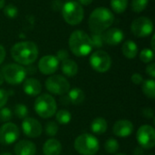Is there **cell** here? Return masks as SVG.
<instances>
[{
	"label": "cell",
	"instance_id": "obj_49",
	"mask_svg": "<svg viewBox=\"0 0 155 155\" xmlns=\"http://www.w3.org/2000/svg\"><path fill=\"white\" fill-rule=\"evenodd\" d=\"M150 155H153V154H150Z\"/></svg>",
	"mask_w": 155,
	"mask_h": 155
},
{
	"label": "cell",
	"instance_id": "obj_4",
	"mask_svg": "<svg viewBox=\"0 0 155 155\" xmlns=\"http://www.w3.org/2000/svg\"><path fill=\"white\" fill-rule=\"evenodd\" d=\"M74 147L80 154L94 155L99 151V141L95 136L89 134H84L75 139Z\"/></svg>",
	"mask_w": 155,
	"mask_h": 155
},
{
	"label": "cell",
	"instance_id": "obj_23",
	"mask_svg": "<svg viewBox=\"0 0 155 155\" xmlns=\"http://www.w3.org/2000/svg\"><path fill=\"white\" fill-rule=\"evenodd\" d=\"M68 99L71 104L78 105L82 104L84 100L85 94L84 91L80 88H73L68 91Z\"/></svg>",
	"mask_w": 155,
	"mask_h": 155
},
{
	"label": "cell",
	"instance_id": "obj_37",
	"mask_svg": "<svg viewBox=\"0 0 155 155\" xmlns=\"http://www.w3.org/2000/svg\"><path fill=\"white\" fill-rule=\"evenodd\" d=\"M131 79H132V82L134 84H141L143 82V76L140 74H134L132 75Z\"/></svg>",
	"mask_w": 155,
	"mask_h": 155
},
{
	"label": "cell",
	"instance_id": "obj_38",
	"mask_svg": "<svg viewBox=\"0 0 155 155\" xmlns=\"http://www.w3.org/2000/svg\"><path fill=\"white\" fill-rule=\"evenodd\" d=\"M146 74H149L152 78H154L155 77V64L154 63H152L150 64L147 65L146 67Z\"/></svg>",
	"mask_w": 155,
	"mask_h": 155
},
{
	"label": "cell",
	"instance_id": "obj_42",
	"mask_svg": "<svg viewBox=\"0 0 155 155\" xmlns=\"http://www.w3.org/2000/svg\"><path fill=\"white\" fill-rule=\"evenodd\" d=\"M134 155H143V150L142 147H136L135 150L134 151Z\"/></svg>",
	"mask_w": 155,
	"mask_h": 155
},
{
	"label": "cell",
	"instance_id": "obj_5",
	"mask_svg": "<svg viewBox=\"0 0 155 155\" xmlns=\"http://www.w3.org/2000/svg\"><path fill=\"white\" fill-rule=\"evenodd\" d=\"M56 102L50 94H44L38 96L35 101V111L42 118L52 117L56 113Z\"/></svg>",
	"mask_w": 155,
	"mask_h": 155
},
{
	"label": "cell",
	"instance_id": "obj_33",
	"mask_svg": "<svg viewBox=\"0 0 155 155\" xmlns=\"http://www.w3.org/2000/svg\"><path fill=\"white\" fill-rule=\"evenodd\" d=\"M13 117V112L8 108H1L0 109V121L8 123Z\"/></svg>",
	"mask_w": 155,
	"mask_h": 155
},
{
	"label": "cell",
	"instance_id": "obj_35",
	"mask_svg": "<svg viewBox=\"0 0 155 155\" xmlns=\"http://www.w3.org/2000/svg\"><path fill=\"white\" fill-rule=\"evenodd\" d=\"M8 95V93L5 89H0V109L7 103Z\"/></svg>",
	"mask_w": 155,
	"mask_h": 155
},
{
	"label": "cell",
	"instance_id": "obj_41",
	"mask_svg": "<svg viewBox=\"0 0 155 155\" xmlns=\"http://www.w3.org/2000/svg\"><path fill=\"white\" fill-rule=\"evenodd\" d=\"M60 102L64 104V105H68V104H70V101L68 99L67 95H64L60 98Z\"/></svg>",
	"mask_w": 155,
	"mask_h": 155
},
{
	"label": "cell",
	"instance_id": "obj_17",
	"mask_svg": "<svg viewBox=\"0 0 155 155\" xmlns=\"http://www.w3.org/2000/svg\"><path fill=\"white\" fill-rule=\"evenodd\" d=\"M15 155H35L36 147L34 143L30 141H20L15 146Z\"/></svg>",
	"mask_w": 155,
	"mask_h": 155
},
{
	"label": "cell",
	"instance_id": "obj_22",
	"mask_svg": "<svg viewBox=\"0 0 155 155\" xmlns=\"http://www.w3.org/2000/svg\"><path fill=\"white\" fill-rule=\"evenodd\" d=\"M91 129H92V132L95 134L101 135V134H104L107 130L106 120L103 117L95 118L91 124Z\"/></svg>",
	"mask_w": 155,
	"mask_h": 155
},
{
	"label": "cell",
	"instance_id": "obj_28",
	"mask_svg": "<svg viewBox=\"0 0 155 155\" xmlns=\"http://www.w3.org/2000/svg\"><path fill=\"white\" fill-rule=\"evenodd\" d=\"M104 149L108 153H115L119 149V143L115 139H108L104 143Z\"/></svg>",
	"mask_w": 155,
	"mask_h": 155
},
{
	"label": "cell",
	"instance_id": "obj_27",
	"mask_svg": "<svg viewBox=\"0 0 155 155\" xmlns=\"http://www.w3.org/2000/svg\"><path fill=\"white\" fill-rule=\"evenodd\" d=\"M148 3H149V0H133L132 10L135 13H141L146 8Z\"/></svg>",
	"mask_w": 155,
	"mask_h": 155
},
{
	"label": "cell",
	"instance_id": "obj_26",
	"mask_svg": "<svg viewBox=\"0 0 155 155\" xmlns=\"http://www.w3.org/2000/svg\"><path fill=\"white\" fill-rule=\"evenodd\" d=\"M56 121L61 124H67L71 122L72 115L67 110H60L56 113Z\"/></svg>",
	"mask_w": 155,
	"mask_h": 155
},
{
	"label": "cell",
	"instance_id": "obj_6",
	"mask_svg": "<svg viewBox=\"0 0 155 155\" xmlns=\"http://www.w3.org/2000/svg\"><path fill=\"white\" fill-rule=\"evenodd\" d=\"M61 10L64 21L71 25H79L84 19V8L78 2L68 1L63 5Z\"/></svg>",
	"mask_w": 155,
	"mask_h": 155
},
{
	"label": "cell",
	"instance_id": "obj_3",
	"mask_svg": "<svg viewBox=\"0 0 155 155\" xmlns=\"http://www.w3.org/2000/svg\"><path fill=\"white\" fill-rule=\"evenodd\" d=\"M69 47L71 52L78 56H86L88 55L92 49L93 45L90 36L82 30L74 31L69 37Z\"/></svg>",
	"mask_w": 155,
	"mask_h": 155
},
{
	"label": "cell",
	"instance_id": "obj_12",
	"mask_svg": "<svg viewBox=\"0 0 155 155\" xmlns=\"http://www.w3.org/2000/svg\"><path fill=\"white\" fill-rule=\"evenodd\" d=\"M19 137V129L13 123H5L0 128V143L9 145L14 143Z\"/></svg>",
	"mask_w": 155,
	"mask_h": 155
},
{
	"label": "cell",
	"instance_id": "obj_8",
	"mask_svg": "<svg viewBox=\"0 0 155 155\" xmlns=\"http://www.w3.org/2000/svg\"><path fill=\"white\" fill-rule=\"evenodd\" d=\"M46 89L56 95H64L70 90L68 81L62 75H51L45 81Z\"/></svg>",
	"mask_w": 155,
	"mask_h": 155
},
{
	"label": "cell",
	"instance_id": "obj_10",
	"mask_svg": "<svg viewBox=\"0 0 155 155\" xmlns=\"http://www.w3.org/2000/svg\"><path fill=\"white\" fill-rule=\"evenodd\" d=\"M131 31L137 37L149 36L153 32V23L146 16L138 17L133 21L131 25Z\"/></svg>",
	"mask_w": 155,
	"mask_h": 155
},
{
	"label": "cell",
	"instance_id": "obj_18",
	"mask_svg": "<svg viewBox=\"0 0 155 155\" xmlns=\"http://www.w3.org/2000/svg\"><path fill=\"white\" fill-rule=\"evenodd\" d=\"M24 92L30 96H36L40 94L42 86L40 82L35 78H28L24 82L23 84Z\"/></svg>",
	"mask_w": 155,
	"mask_h": 155
},
{
	"label": "cell",
	"instance_id": "obj_46",
	"mask_svg": "<svg viewBox=\"0 0 155 155\" xmlns=\"http://www.w3.org/2000/svg\"><path fill=\"white\" fill-rule=\"evenodd\" d=\"M3 82H4V78H3V75H2V74L0 73V85L3 84Z\"/></svg>",
	"mask_w": 155,
	"mask_h": 155
},
{
	"label": "cell",
	"instance_id": "obj_45",
	"mask_svg": "<svg viewBox=\"0 0 155 155\" xmlns=\"http://www.w3.org/2000/svg\"><path fill=\"white\" fill-rule=\"evenodd\" d=\"M5 0H0V9H2L5 6Z\"/></svg>",
	"mask_w": 155,
	"mask_h": 155
},
{
	"label": "cell",
	"instance_id": "obj_7",
	"mask_svg": "<svg viewBox=\"0 0 155 155\" xmlns=\"http://www.w3.org/2000/svg\"><path fill=\"white\" fill-rule=\"evenodd\" d=\"M1 74L4 80H5L10 84H19L24 82L26 76L25 69L17 64H5L2 68Z\"/></svg>",
	"mask_w": 155,
	"mask_h": 155
},
{
	"label": "cell",
	"instance_id": "obj_24",
	"mask_svg": "<svg viewBox=\"0 0 155 155\" xmlns=\"http://www.w3.org/2000/svg\"><path fill=\"white\" fill-rule=\"evenodd\" d=\"M142 89L143 94L153 99L155 97V82L153 79H148L142 83Z\"/></svg>",
	"mask_w": 155,
	"mask_h": 155
},
{
	"label": "cell",
	"instance_id": "obj_25",
	"mask_svg": "<svg viewBox=\"0 0 155 155\" xmlns=\"http://www.w3.org/2000/svg\"><path fill=\"white\" fill-rule=\"evenodd\" d=\"M110 5L112 9L117 13V14H122L124 13L128 5V0H111Z\"/></svg>",
	"mask_w": 155,
	"mask_h": 155
},
{
	"label": "cell",
	"instance_id": "obj_48",
	"mask_svg": "<svg viewBox=\"0 0 155 155\" xmlns=\"http://www.w3.org/2000/svg\"><path fill=\"white\" fill-rule=\"evenodd\" d=\"M115 155H126V154H124V153H118V154H115Z\"/></svg>",
	"mask_w": 155,
	"mask_h": 155
},
{
	"label": "cell",
	"instance_id": "obj_16",
	"mask_svg": "<svg viewBox=\"0 0 155 155\" xmlns=\"http://www.w3.org/2000/svg\"><path fill=\"white\" fill-rule=\"evenodd\" d=\"M134 124L128 120L117 121L114 125V134L118 137H128L133 134Z\"/></svg>",
	"mask_w": 155,
	"mask_h": 155
},
{
	"label": "cell",
	"instance_id": "obj_31",
	"mask_svg": "<svg viewBox=\"0 0 155 155\" xmlns=\"http://www.w3.org/2000/svg\"><path fill=\"white\" fill-rule=\"evenodd\" d=\"M45 132L48 136H54L58 132V125L54 122H48L45 124Z\"/></svg>",
	"mask_w": 155,
	"mask_h": 155
},
{
	"label": "cell",
	"instance_id": "obj_34",
	"mask_svg": "<svg viewBox=\"0 0 155 155\" xmlns=\"http://www.w3.org/2000/svg\"><path fill=\"white\" fill-rule=\"evenodd\" d=\"M91 41H92V45L93 47H101L103 45L104 40H103V34H94L92 33V37Z\"/></svg>",
	"mask_w": 155,
	"mask_h": 155
},
{
	"label": "cell",
	"instance_id": "obj_40",
	"mask_svg": "<svg viewBox=\"0 0 155 155\" xmlns=\"http://www.w3.org/2000/svg\"><path fill=\"white\" fill-rule=\"evenodd\" d=\"M5 57V47L0 45V64L4 62Z\"/></svg>",
	"mask_w": 155,
	"mask_h": 155
},
{
	"label": "cell",
	"instance_id": "obj_1",
	"mask_svg": "<svg viewBox=\"0 0 155 155\" xmlns=\"http://www.w3.org/2000/svg\"><path fill=\"white\" fill-rule=\"evenodd\" d=\"M13 59L20 64L30 65L38 56V48L34 42L23 41L16 43L11 49Z\"/></svg>",
	"mask_w": 155,
	"mask_h": 155
},
{
	"label": "cell",
	"instance_id": "obj_13",
	"mask_svg": "<svg viewBox=\"0 0 155 155\" xmlns=\"http://www.w3.org/2000/svg\"><path fill=\"white\" fill-rule=\"evenodd\" d=\"M22 130L27 137L36 138L42 134V125L35 118L26 117L22 122Z\"/></svg>",
	"mask_w": 155,
	"mask_h": 155
},
{
	"label": "cell",
	"instance_id": "obj_9",
	"mask_svg": "<svg viewBox=\"0 0 155 155\" xmlns=\"http://www.w3.org/2000/svg\"><path fill=\"white\" fill-rule=\"evenodd\" d=\"M90 64L94 70L99 73L107 72L112 64V59L110 55L102 50H97L90 56Z\"/></svg>",
	"mask_w": 155,
	"mask_h": 155
},
{
	"label": "cell",
	"instance_id": "obj_50",
	"mask_svg": "<svg viewBox=\"0 0 155 155\" xmlns=\"http://www.w3.org/2000/svg\"><path fill=\"white\" fill-rule=\"evenodd\" d=\"M68 1H70V0H68Z\"/></svg>",
	"mask_w": 155,
	"mask_h": 155
},
{
	"label": "cell",
	"instance_id": "obj_20",
	"mask_svg": "<svg viewBox=\"0 0 155 155\" xmlns=\"http://www.w3.org/2000/svg\"><path fill=\"white\" fill-rule=\"evenodd\" d=\"M122 51H123L124 55L126 58L133 59L138 54V46H137V45L134 41L127 40V41H125L124 43L123 47H122Z\"/></svg>",
	"mask_w": 155,
	"mask_h": 155
},
{
	"label": "cell",
	"instance_id": "obj_2",
	"mask_svg": "<svg viewBox=\"0 0 155 155\" xmlns=\"http://www.w3.org/2000/svg\"><path fill=\"white\" fill-rule=\"evenodd\" d=\"M114 16L112 11L106 7L95 8L89 16V27L92 33L103 34L114 23Z\"/></svg>",
	"mask_w": 155,
	"mask_h": 155
},
{
	"label": "cell",
	"instance_id": "obj_29",
	"mask_svg": "<svg viewBox=\"0 0 155 155\" xmlns=\"http://www.w3.org/2000/svg\"><path fill=\"white\" fill-rule=\"evenodd\" d=\"M153 57H154L153 50L149 49V48L143 49L142 52H141V54H140V59H141V61L143 62V63H145V64L151 63L153 60Z\"/></svg>",
	"mask_w": 155,
	"mask_h": 155
},
{
	"label": "cell",
	"instance_id": "obj_39",
	"mask_svg": "<svg viewBox=\"0 0 155 155\" xmlns=\"http://www.w3.org/2000/svg\"><path fill=\"white\" fill-rule=\"evenodd\" d=\"M143 114L147 118H152L153 116V111L150 108H146L143 111Z\"/></svg>",
	"mask_w": 155,
	"mask_h": 155
},
{
	"label": "cell",
	"instance_id": "obj_47",
	"mask_svg": "<svg viewBox=\"0 0 155 155\" xmlns=\"http://www.w3.org/2000/svg\"><path fill=\"white\" fill-rule=\"evenodd\" d=\"M0 155H13L12 153H1Z\"/></svg>",
	"mask_w": 155,
	"mask_h": 155
},
{
	"label": "cell",
	"instance_id": "obj_43",
	"mask_svg": "<svg viewBox=\"0 0 155 155\" xmlns=\"http://www.w3.org/2000/svg\"><path fill=\"white\" fill-rule=\"evenodd\" d=\"M79 1V4L82 5H90V4H92V2L94 1V0H78Z\"/></svg>",
	"mask_w": 155,
	"mask_h": 155
},
{
	"label": "cell",
	"instance_id": "obj_19",
	"mask_svg": "<svg viewBox=\"0 0 155 155\" xmlns=\"http://www.w3.org/2000/svg\"><path fill=\"white\" fill-rule=\"evenodd\" d=\"M43 153L45 155H60L62 153V144L55 139H49L43 146Z\"/></svg>",
	"mask_w": 155,
	"mask_h": 155
},
{
	"label": "cell",
	"instance_id": "obj_30",
	"mask_svg": "<svg viewBox=\"0 0 155 155\" xmlns=\"http://www.w3.org/2000/svg\"><path fill=\"white\" fill-rule=\"evenodd\" d=\"M15 114L20 118V119H25L28 115V109L27 107L23 104H18L15 106Z\"/></svg>",
	"mask_w": 155,
	"mask_h": 155
},
{
	"label": "cell",
	"instance_id": "obj_15",
	"mask_svg": "<svg viewBox=\"0 0 155 155\" xmlns=\"http://www.w3.org/2000/svg\"><path fill=\"white\" fill-rule=\"evenodd\" d=\"M124 33L117 27L110 28L103 33V40L109 45H117L124 40Z\"/></svg>",
	"mask_w": 155,
	"mask_h": 155
},
{
	"label": "cell",
	"instance_id": "obj_32",
	"mask_svg": "<svg viewBox=\"0 0 155 155\" xmlns=\"http://www.w3.org/2000/svg\"><path fill=\"white\" fill-rule=\"evenodd\" d=\"M4 13L5 15L9 17V18H14L17 15L18 10L16 8V6L13 4H9L6 6L4 7Z\"/></svg>",
	"mask_w": 155,
	"mask_h": 155
},
{
	"label": "cell",
	"instance_id": "obj_21",
	"mask_svg": "<svg viewBox=\"0 0 155 155\" xmlns=\"http://www.w3.org/2000/svg\"><path fill=\"white\" fill-rule=\"evenodd\" d=\"M62 72L64 74L69 77L74 76L78 72V66L77 64L71 59H66L62 62Z\"/></svg>",
	"mask_w": 155,
	"mask_h": 155
},
{
	"label": "cell",
	"instance_id": "obj_36",
	"mask_svg": "<svg viewBox=\"0 0 155 155\" xmlns=\"http://www.w3.org/2000/svg\"><path fill=\"white\" fill-rule=\"evenodd\" d=\"M56 58L59 60V61H64L66 59H69V54L68 52L65 50V49H62V50H59L57 52V54H56Z\"/></svg>",
	"mask_w": 155,
	"mask_h": 155
},
{
	"label": "cell",
	"instance_id": "obj_11",
	"mask_svg": "<svg viewBox=\"0 0 155 155\" xmlns=\"http://www.w3.org/2000/svg\"><path fill=\"white\" fill-rule=\"evenodd\" d=\"M137 142L143 149H153L155 145V131L153 126L144 124L136 134Z\"/></svg>",
	"mask_w": 155,
	"mask_h": 155
},
{
	"label": "cell",
	"instance_id": "obj_14",
	"mask_svg": "<svg viewBox=\"0 0 155 155\" xmlns=\"http://www.w3.org/2000/svg\"><path fill=\"white\" fill-rule=\"evenodd\" d=\"M59 66V60L54 55H45L38 63V68L44 74H53Z\"/></svg>",
	"mask_w": 155,
	"mask_h": 155
},
{
	"label": "cell",
	"instance_id": "obj_44",
	"mask_svg": "<svg viewBox=\"0 0 155 155\" xmlns=\"http://www.w3.org/2000/svg\"><path fill=\"white\" fill-rule=\"evenodd\" d=\"M151 44H152V50H154L155 45H154V35L153 36L152 38V41H151Z\"/></svg>",
	"mask_w": 155,
	"mask_h": 155
}]
</instances>
